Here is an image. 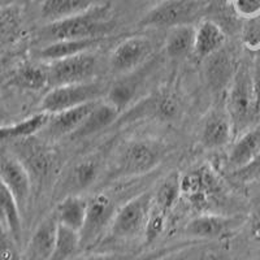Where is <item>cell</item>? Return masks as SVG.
<instances>
[{
	"label": "cell",
	"mask_w": 260,
	"mask_h": 260,
	"mask_svg": "<svg viewBox=\"0 0 260 260\" xmlns=\"http://www.w3.org/2000/svg\"><path fill=\"white\" fill-rule=\"evenodd\" d=\"M113 26L115 21L110 7L91 6L77 15L48 22L42 30V37L50 43L64 39H101Z\"/></svg>",
	"instance_id": "obj_1"
},
{
	"label": "cell",
	"mask_w": 260,
	"mask_h": 260,
	"mask_svg": "<svg viewBox=\"0 0 260 260\" xmlns=\"http://www.w3.org/2000/svg\"><path fill=\"white\" fill-rule=\"evenodd\" d=\"M226 112L233 122L234 133H242L251 127L257 117L256 99L254 91V73L242 65L232 77L226 98Z\"/></svg>",
	"instance_id": "obj_2"
},
{
	"label": "cell",
	"mask_w": 260,
	"mask_h": 260,
	"mask_svg": "<svg viewBox=\"0 0 260 260\" xmlns=\"http://www.w3.org/2000/svg\"><path fill=\"white\" fill-rule=\"evenodd\" d=\"M180 190L181 197L192 208L203 213L221 201L224 194L221 181L208 166L199 167L181 176Z\"/></svg>",
	"instance_id": "obj_3"
},
{
	"label": "cell",
	"mask_w": 260,
	"mask_h": 260,
	"mask_svg": "<svg viewBox=\"0 0 260 260\" xmlns=\"http://www.w3.org/2000/svg\"><path fill=\"white\" fill-rule=\"evenodd\" d=\"M152 202L151 192H142L130 199L116 212L110 228L111 236L116 240H133L145 234Z\"/></svg>",
	"instance_id": "obj_4"
},
{
	"label": "cell",
	"mask_w": 260,
	"mask_h": 260,
	"mask_svg": "<svg viewBox=\"0 0 260 260\" xmlns=\"http://www.w3.org/2000/svg\"><path fill=\"white\" fill-rule=\"evenodd\" d=\"M162 155L164 148L156 141H132L120 151L116 160V172L120 176L143 175L159 164Z\"/></svg>",
	"instance_id": "obj_5"
},
{
	"label": "cell",
	"mask_w": 260,
	"mask_h": 260,
	"mask_svg": "<svg viewBox=\"0 0 260 260\" xmlns=\"http://www.w3.org/2000/svg\"><path fill=\"white\" fill-rule=\"evenodd\" d=\"M103 92V86L94 81L56 86L42 99L41 110L42 112L53 115L81 104L99 101Z\"/></svg>",
	"instance_id": "obj_6"
},
{
	"label": "cell",
	"mask_w": 260,
	"mask_h": 260,
	"mask_svg": "<svg viewBox=\"0 0 260 260\" xmlns=\"http://www.w3.org/2000/svg\"><path fill=\"white\" fill-rule=\"evenodd\" d=\"M96 68L92 53L82 52L65 59L51 61L47 67L48 85L52 87L91 81Z\"/></svg>",
	"instance_id": "obj_7"
},
{
	"label": "cell",
	"mask_w": 260,
	"mask_h": 260,
	"mask_svg": "<svg viewBox=\"0 0 260 260\" xmlns=\"http://www.w3.org/2000/svg\"><path fill=\"white\" fill-rule=\"evenodd\" d=\"M116 210L112 199L106 194H98L87 199V212L80 232L81 248L90 247L110 229Z\"/></svg>",
	"instance_id": "obj_8"
},
{
	"label": "cell",
	"mask_w": 260,
	"mask_h": 260,
	"mask_svg": "<svg viewBox=\"0 0 260 260\" xmlns=\"http://www.w3.org/2000/svg\"><path fill=\"white\" fill-rule=\"evenodd\" d=\"M199 11V3L195 0H164L146 13L141 21L145 27H172L189 24Z\"/></svg>",
	"instance_id": "obj_9"
},
{
	"label": "cell",
	"mask_w": 260,
	"mask_h": 260,
	"mask_svg": "<svg viewBox=\"0 0 260 260\" xmlns=\"http://www.w3.org/2000/svg\"><path fill=\"white\" fill-rule=\"evenodd\" d=\"M0 178L12 192L20 210L26 207L31 194V176L13 154H0Z\"/></svg>",
	"instance_id": "obj_10"
},
{
	"label": "cell",
	"mask_w": 260,
	"mask_h": 260,
	"mask_svg": "<svg viewBox=\"0 0 260 260\" xmlns=\"http://www.w3.org/2000/svg\"><path fill=\"white\" fill-rule=\"evenodd\" d=\"M152 52V43L146 37H130L122 41L111 55V68L127 73L142 64Z\"/></svg>",
	"instance_id": "obj_11"
},
{
	"label": "cell",
	"mask_w": 260,
	"mask_h": 260,
	"mask_svg": "<svg viewBox=\"0 0 260 260\" xmlns=\"http://www.w3.org/2000/svg\"><path fill=\"white\" fill-rule=\"evenodd\" d=\"M57 226L59 220L56 212L42 220L22 252V260H51Z\"/></svg>",
	"instance_id": "obj_12"
},
{
	"label": "cell",
	"mask_w": 260,
	"mask_h": 260,
	"mask_svg": "<svg viewBox=\"0 0 260 260\" xmlns=\"http://www.w3.org/2000/svg\"><path fill=\"white\" fill-rule=\"evenodd\" d=\"M260 156V121L242 132L232 146L228 164L234 171H243Z\"/></svg>",
	"instance_id": "obj_13"
},
{
	"label": "cell",
	"mask_w": 260,
	"mask_h": 260,
	"mask_svg": "<svg viewBox=\"0 0 260 260\" xmlns=\"http://www.w3.org/2000/svg\"><path fill=\"white\" fill-rule=\"evenodd\" d=\"M237 225L233 217L217 213H202L187 222L185 233L201 240H219L231 233Z\"/></svg>",
	"instance_id": "obj_14"
},
{
	"label": "cell",
	"mask_w": 260,
	"mask_h": 260,
	"mask_svg": "<svg viewBox=\"0 0 260 260\" xmlns=\"http://www.w3.org/2000/svg\"><path fill=\"white\" fill-rule=\"evenodd\" d=\"M98 103L99 101L90 102V103L81 104V106L73 107L69 110L50 115L45 130L52 138H60V137L69 136V134L72 136L82 125V122L85 121L86 117L94 110Z\"/></svg>",
	"instance_id": "obj_15"
},
{
	"label": "cell",
	"mask_w": 260,
	"mask_h": 260,
	"mask_svg": "<svg viewBox=\"0 0 260 260\" xmlns=\"http://www.w3.org/2000/svg\"><path fill=\"white\" fill-rule=\"evenodd\" d=\"M233 133V122L226 110H213L202 126V143L207 148L224 147L231 142Z\"/></svg>",
	"instance_id": "obj_16"
},
{
	"label": "cell",
	"mask_w": 260,
	"mask_h": 260,
	"mask_svg": "<svg viewBox=\"0 0 260 260\" xmlns=\"http://www.w3.org/2000/svg\"><path fill=\"white\" fill-rule=\"evenodd\" d=\"M18 143V159L22 161L26 169L29 171L30 176L34 175L37 178H43L50 171L51 156L48 154L47 148L39 145L38 141H32L30 138L20 139Z\"/></svg>",
	"instance_id": "obj_17"
},
{
	"label": "cell",
	"mask_w": 260,
	"mask_h": 260,
	"mask_svg": "<svg viewBox=\"0 0 260 260\" xmlns=\"http://www.w3.org/2000/svg\"><path fill=\"white\" fill-rule=\"evenodd\" d=\"M118 112L120 111L110 102L99 101V103L89 113L82 125L72 134V137L73 138H85V137H90L98 132H101L115 121Z\"/></svg>",
	"instance_id": "obj_18"
},
{
	"label": "cell",
	"mask_w": 260,
	"mask_h": 260,
	"mask_svg": "<svg viewBox=\"0 0 260 260\" xmlns=\"http://www.w3.org/2000/svg\"><path fill=\"white\" fill-rule=\"evenodd\" d=\"M224 43V31L212 21H203L198 29H195L194 52L198 57H210L220 51Z\"/></svg>",
	"instance_id": "obj_19"
},
{
	"label": "cell",
	"mask_w": 260,
	"mask_h": 260,
	"mask_svg": "<svg viewBox=\"0 0 260 260\" xmlns=\"http://www.w3.org/2000/svg\"><path fill=\"white\" fill-rule=\"evenodd\" d=\"M0 224L20 243L22 225H21V210L12 192L0 178Z\"/></svg>",
	"instance_id": "obj_20"
},
{
	"label": "cell",
	"mask_w": 260,
	"mask_h": 260,
	"mask_svg": "<svg viewBox=\"0 0 260 260\" xmlns=\"http://www.w3.org/2000/svg\"><path fill=\"white\" fill-rule=\"evenodd\" d=\"M50 115L46 112H39L25 118L22 121L15 124L0 125V142L4 141H20L36 136L38 132L45 129Z\"/></svg>",
	"instance_id": "obj_21"
},
{
	"label": "cell",
	"mask_w": 260,
	"mask_h": 260,
	"mask_svg": "<svg viewBox=\"0 0 260 260\" xmlns=\"http://www.w3.org/2000/svg\"><path fill=\"white\" fill-rule=\"evenodd\" d=\"M99 39H64L48 43L42 48L39 56L48 61L65 59L82 52H89V50L98 45Z\"/></svg>",
	"instance_id": "obj_22"
},
{
	"label": "cell",
	"mask_w": 260,
	"mask_h": 260,
	"mask_svg": "<svg viewBox=\"0 0 260 260\" xmlns=\"http://www.w3.org/2000/svg\"><path fill=\"white\" fill-rule=\"evenodd\" d=\"M87 212V199L77 195H69L62 199L56 210L57 220L60 224L71 228L73 231L81 232Z\"/></svg>",
	"instance_id": "obj_23"
},
{
	"label": "cell",
	"mask_w": 260,
	"mask_h": 260,
	"mask_svg": "<svg viewBox=\"0 0 260 260\" xmlns=\"http://www.w3.org/2000/svg\"><path fill=\"white\" fill-rule=\"evenodd\" d=\"M11 83L18 89L39 91L48 85L47 67L36 64L20 65L11 78Z\"/></svg>",
	"instance_id": "obj_24"
},
{
	"label": "cell",
	"mask_w": 260,
	"mask_h": 260,
	"mask_svg": "<svg viewBox=\"0 0 260 260\" xmlns=\"http://www.w3.org/2000/svg\"><path fill=\"white\" fill-rule=\"evenodd\" d=\"M195 29L189 24L172 27L167 37L166 50L168 56L180 59L194 51Z\"/></svg>",
	"instance_id": "obj_25"
},
{
	"label": "cell",
	"mask_w": 260,
	"mask_h": 260,
	"mask_svg": "<svg viewBox=\"0 0 260 260\" xmlns=\"http://www.w3.org/2000/svg\"><path fill=\"white\" fill-rule=\"evenodd\" d=\"M90 7V0H45L42 6V17L53 22L83 12Z\"/></svg>",
	"instance_id": "obj_26"
},
{
	"label": "cell",
	"mask_w": 260,
	"mask_h": 260,
	"mask_svg": "<svg viewBox=\"0 0 260 260\" xmlns=\"http://www.w3.org/2000/svg\"><path fill=\"white\" fill-rule=\"evenodd\" d=\"M78 248H81L80 232L73 231L59 222L51 260H69Z\"/></svg>",
	"instance_id": "obj_27"
},
{
	"label": "cell",
	"mask_w": 260,
	"mask_h": 260,
	"mask_svg": "<svg viewBox=\"0 0 260 260\" xmlns=\"http://www.w3.org/2000/svg\"><path fill=\"white\" fill-rule=\"evenodd\" d=\"M181 197L180 190V176L172 175L161 183V186L157 189L156 194L154 195V204L155 207L159 208L162 212L168 213L173 210L177 201Z\"/></svg>",
	"instance_id": "obj_28"
},
{
	"label": "cell",
	"mask_w": 260,
	"mask_h": 260,
	"mask_svg": "<svg viewBox=\"0 0 260 260\" xmlns=\"http://www.w3.org/2000/svg\"><path fill=\"white\" fill-rule=\"evenodd\" d=\"M20 26V15L16 9L11 7L0 11V45H6L17 38Z\"/></svg>",
	"instance_id": "obj_29"
},
{
	"label": "cell",
	"mask_w": 260,
	"mask_h": 260,
	"mask_svg": "<svg viewBox=\"0 0 260 260\" xmlns=\"http://www.w3.org/2000/svg\"><path fill=\"white\" fill-rule=\"evenodd\" d=\"M134 92H136V83L133 81H120L115 83L108 91V102L120 111L132 101Z\"/></svg>",
	"instance_id": "obj_30"
},
{
	"label": "cell",
	"mask_w": 260,
	"mask_h": 260,
	"mask_svg": "<svg viewBox=\"0 0 260 260\" xmlns=\"http://www.w3.org/2000/svg\"><path fill=\"white\" fill-rule=\"evenodd\" d=\"M210 57L211 60L210 65H208L210 78L215 85H221L231 76V64L228 61V57L222 55V53H220V51L211 55Z\"/></svg>",
	"instance_id": "obj_31"
},
{
	"label": "cell",
	"mask_w": 260,
	"mask_h": 260,
	"mask_svg": "<svg viewBox=\"0 0 260 260\" xmlns=\"http://www.w3.org/2000/svg\"><path fill=\"white\" fill-rule=\"evenodd\" d=\"M167 220H168V213L162 212V211H160L159 208H156L154 204H152L145 231L146 242H154L157 237L164 232L167 225Z\"/></svg>",
	"instance_id": "obj_32"
},
{
	"label": "cell",
	"mask_w": 260,
	"mask_h": 260,
	"mask_svg": "<svg viewBox=\"0 0 260 260\" xmlns=\"http://www.w3.org/2000/svg\"><path fill=\"white\" fill-rule=\"evenodd\" d=\"M0 260H22L18 243L12 234L0 224Z\"/></svg>",
	"instance_id": "obj_33"
},
{
	"label": "cell",
	"mask_w": 260,
	"mask_h": 260,
	"mask_svg": "<svg viewBox=\"0 0 260 260\" xmlns=\"http://www.w3.org/2000/svg\"><path fill=\"white\" fill-rule=\"evenodd\" d=\"M154 111L159 117L171 120V118H173L178 113L177 98L173 96L172 94L160 95L156 99V102H155Z\"/></svg>",
	"instance_id": "obj_34"
},
{
	"label": "cell",
	"mask_w": 260,
	"mask_h": 260,
	"mask_svg": "<svg viewBox=\"0 0 260 260\" xmlns=\"http://www.w3.org/2000/svg\"><path fill=\"white\" fill-rule=\"evenodd\" d=\"M96 177V167L92 161L81 162L74 169L73 182L77 187H86Z\"/></svg>",
	"instance_id": "obj_35"
},
{
	"label": "cell",
	"mask_w": 260,
	"mask_h": 260,
	"mask_svg": "<svg viewBox=\"0 0 260 260\" xmlns=\"http://www.w3.org/2000/svg\"><path fill=\"white\" fill-rule=\"evenodd\" d=\"M233 8L238 16L251 20L260 16V0H233Z\"/></svg>",
	"instance_id": "obj_36"
},
{
	"label": "cell",
	"mask_w": 260,
	"mask_h": 260,
	"mask_svg": "<svg viewBox=\"0 0 260 260\" xmlns=\"http://www.w3.org/2000/svg\"><path fill=\"white\" fill-rule=\"evenodd\" d=\"M187 250H189V248L175 247L172 248L171 251L167 252V254L161 255V256L156 257V259L154 260H189Z\"/></svg>",
	"instance_id": "obj_37"
},
{
	"label": "cell",
	"mask_w": 260,
	"mask_h": 260,
	"mask_svg": "<svg viewBox=\"0 0 260 260\" xmlns=\"http://www.w3.org/2000/svg\"><path fill=\"white\" fill-rule=\"evenodd\" d=\"M251 236L257 243H260V207L252 215L251 219Z\"/></svg>",
	"instance_id": "obj_38"
},
{
	"label": "cell",
	"mask_w": 260,
	"mask_h": 260,
	"mask_svg": "<svg viewBox=\"0 0 260 260\" xmlns=\"http://www.w3.org/2000/svg\"><path fill=\"white\" fill-rule=\"evenodd\" d=\"M252 73H254V91L255 99H256V108L260 116V65H257Z\"/></svg>",
	"instance_id": "obj_39"
},
{
	"label": "cell",
	"mask_w": 260,
	"mask_h": 260,
	"mask_svg": "<svg viewBox=\"0 0 260 260\" xmlns=\"http://www.w3.org/2000/svg\"><path fill=\"white\" fill-rule=\"evenodd\" d=\"M77 260H125L120 255H113V254H95L90 255V256L81 257Z\"/></svg>",
	"instance_id": "obj_40"
},
{
	"label": "cell",
	"mask_w": 260,
	"mask_h": 260,
	"mask_svg": "<svg viewBox=\"0 0 260 260\" xmlns=\"http://www.w3.org/2000/svg\"><path fill=\"white\" fill-rule=\"evenodd\" d=\"M9 120V113H8V110H7L6 107V103H4V101L0 98V125H6L8 124Z\"/></svg>",
	"instance_id": "obj_41"
},
{
	"label": "cell",
	"mask_w": 260,
	"mask_h": 260,
	"mask_svg": "<svg viewBox=\"0 0 260 260\" xmlns=\"http://www.w3.org/2000/svg\"><path fill=\"white\" fill-rule=\"evenodd\" d=\"M256 171H260V156L257 157V160L254 162V164H251V166L248 167V168L243 169V171H240V172H242V173H246V172H248V173H252V172H256Z\"/></svg>",
	"instance_id": "obj_42"
},
{
	"label": "cell",
	"mask_w": 260,
	"mask_h": 260,
	"mask_svg": "<svg viewBox=\"0 0 260 260\" xmlns=\"http://www.w3.org/2000/svg\"><path fill=\"white\" fill-rule=\"evenodd\" d=\"M173 248H175V247H173ZM171 250H172V248H169V250H160V251L156 252V254H151V255H148V256L142 257V259H139V260H154V259H156V257L161 256V255L167 254V252L171 251Z\"/></svg>",
	"instance_id": "obj_43"
},
{
	"label": "cell",
	"mask_w": 260,
	"mask_h": 260,
	"mask_svg": "<svg viewBox=\"0 0 260 260\" xmlns=\"http://www.w3.org/2000/svg\"><path fill=\"white\" fill-rule=\"evenodd\" d=\"M17 0H0V11H3V9L11 8L13 4L16 3Z\"/></svg>",
	"instance_id": "obj_44"
}]
</instances>
